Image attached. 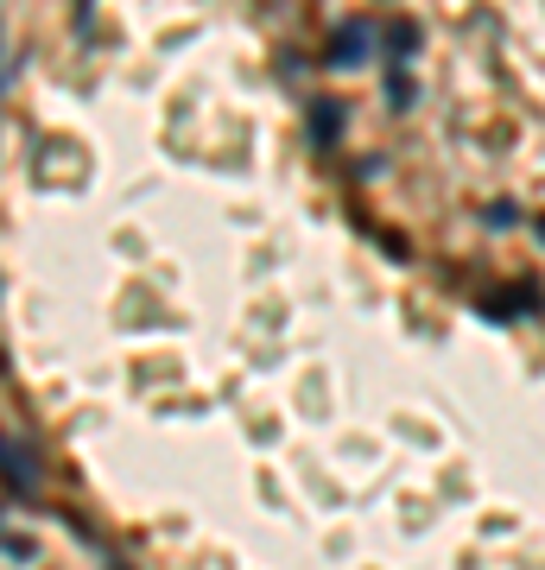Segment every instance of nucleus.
Returning <instances> with one entry per match:
<instances>
[{
  "label": "nucleus",
  "mask_w": 545,
  "mask_h": 570,
  "mask_svg": "<svg viewBox=\"0 0 545 570\" xmlns=\"http://www.w3.org/2000/svg\"><path fill=\"white\" fill-rule=\"evenodd\" d=\"M7 494H32L39 489V463H32V450H26V438H7Z\"/></svg>",
  "instance_id": "obj_1"
},
{
  "label": "nucleus",
  "mask_w": 545,
  "mask_h": 570,
  "mask_svg": "<svg viewBox=\"0 0 545 570\" xmlns=\"http://www.w3.org/2000/svg\"><path fill=\"white\" fill-rule=\"evenodd\" d=\"M362 26H349V32H343V45H337V51H330V58H337V63H356V58H362Z\"/></svg>",
  "instance_id": "obj_2"
},
{
  "label": "nucleus",
  "mask_w": 545,
  "mask_h": 570,
  "mask_svg": "<svg viewBox=\"0 0 545 570\" xmlns=\"http://www.w3.org/2000/svg\"><path fill=\"white\" fill-rule=\"evenodd\" d=\"M7 558L20 564V558H32V539H20V532H7Z\"/></svg>",
  "instance_id": "obj_3"
}]
</instances>
